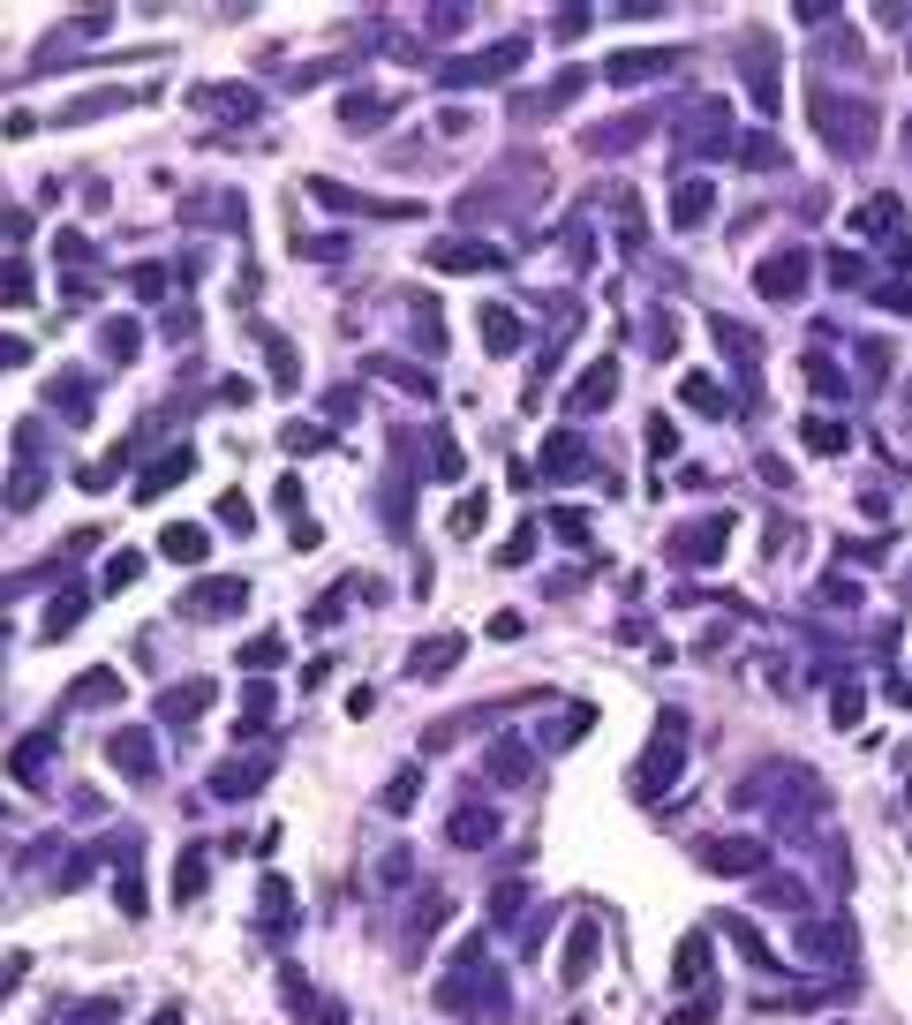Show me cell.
Masks as SVG:
<instances>
[{"instance_id": "cell-6", "label": "cell", "mask_w": 912, "mask_h": 1025, "mask_svg": "<svg viewBox=\"0 0 912 1025\" xmlns=\"http://www.w3.org/2000/svg\"><path fill=\"white\" fill-rule=\"evenodd\" d=\"M807 445H814V452H845V431H837V423H807Z\"/></svg>"}, {"instance_id": "cell-3", "label": "cell", "mask_w": 912, "mask_h": 1025, "mask_svg": "<svg viewBox=\"0 0 912 1025\" xmlns=\"http://www.w3.org/2000/svg\"><path fill=\"white\" fill-rule=\"evenodd\" d=\"M158 551H166L174 566H196V559H204V536H196V528H166V536H158Z\"/></svg>"}, {"instance_id": "cell-1", "label": "cell", "mask_w": 912, "mask_h": 1025, "mask_svg": "<svg viewBox=\"0 0 912 1025\" xmlns=\"http://www.w3.org/2000/svg\"><path fill=\"white\" fill-rule=\"evenodd\" d=\"M671 769H679V732H656V746H648V761H641V792L656 799V792L671 784Z\"/></svg>"}, {"instance_id": "cell-7", "label": "cell", "mask_w": 912, "mask_h": 1025, "mask_svg": "<svg viewBox=\"0 0 912 1025\" xmlns=\"http://www.w3.org/2000/svg\"><path fill=\"white\" fill-rule=\"evenodd\" d=\"M467 528H483V498H467V505H453V536H467Z\"/></svg>"}, {"instance_id": "cell-5", "label": "cell", "mask_w": 912, "mask_h": 1025, "mask_svg": "<svg viewBox=\"0 0 912 1025\" xmlns=\"http://www.w3.org/2000/svg\"><path fill=\"white\" fill-rule=\"evenodd\" d=\"M686 408H709V415H724V393H717L709 377H686Z\"/></svg>"}, {"instance_id": "cell-4", "label": "cell", "mask_w": 912, "mask_h": 1025, "mask_svg": "<svg viewBox=\"0 0 912 1025\" xmlns=\"http://www.w3.org/2000/svg\"><path fill=\"white\" fill-rule=\"evenodd\" d=\"M799 280H807V265H799V257H776V265H761V294H792Z\"/></svg>"}, {"instance_id": "cell-2", "label": "cell", "mask_w": 912, "mask_h": 1025, "mask_svg": "<svg viewBox=\"0 0 912 1025\" xmlns=\"http://www.w3.org/2000/svg\"><path fill=\"white\" fill-rule=\"evenodd\" d=\"M611 393H618V362H596V370L574 385V415H581V408H604Z\"/></svg>"}, {"instance_id": "cell-8", "label": "cell", "mask_w": 912, "mask_h": 1025, "mask_svg": "<svg viewBox=\"0 0 912 1025\" xmlns=\"http://www.w3.org/2000/svg\"><path fill=\"white\" fill-rule=\"evenodd\" d=\"M152 1025H181V1011H158V1018H152Z\"/></svg>"}]
</instances>
